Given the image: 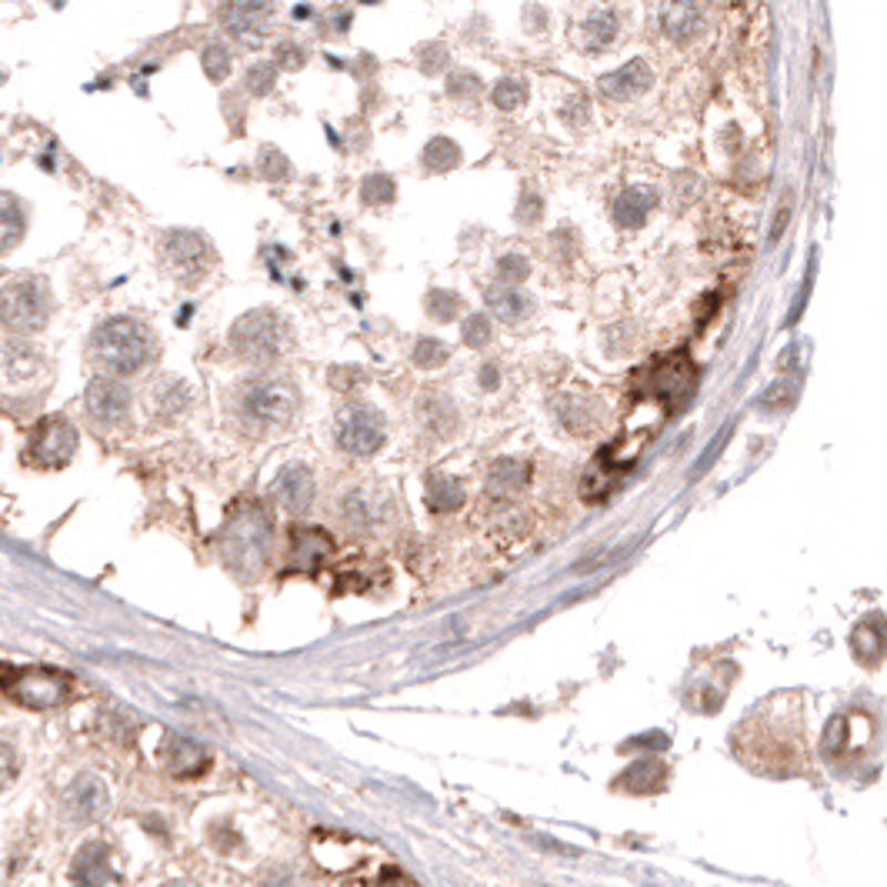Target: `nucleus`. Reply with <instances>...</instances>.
<instances>
[{"label": "nucleus", "instance_id": "1", "mask_svg": "<svg viewBox=\"0 0 887 887\" xmlns=\"http://www.w3.org/2000/svg\"><path fill=\"white\" fill-rule=\"evenodd\" d=\"M271 538H274V528H271V518L261 511V508H241L224 534H221V554L227 561L231 571L237 574H254L264 568L267 554H271Z\"/></svg>", "mask_w": 887, "mask_h": 887}, {"label": "nucleus", "instance_id": "16", "mask_svg": "<svg viewBox=\"0 0 887 887\" xmlns=\"http://www.w3.org/2000/svg\"><path fill=\"white\" fill-rule=\"evenodd\" d=\"M161 757H164V767L181 781L201 777L207 771V764H211L207 751L197 741L184 737V734H167L164 747H161Z\"/></svg>", "mask_w": 887, "mask_h": 887}, {"label": "nucleus", "instance_id": "49", "mask_svg": "<svg viewBox=\"0 0 887 887\" xmlns=\"http://www.w3.org/2000/svg\"><path fill=\"white\" fill-rule=\"evenodd\" d=\"M357 380H364V370H360V367H334V370H330V384H334L337 390H350Z\"/></svg>", "mask_w": 887, "mask_h": 887}, {"label": "nucleus", "instance_id": "41", "mask_svg": "<svg viewBox=\"0 0 887 887\" xmlns=\"http://www.w3.org/2000/svg\"><path fill=\"white\" fill-rule=\"evenodd\" d=\"M307 61H310V51H307L304 44H297V41H281V44H274V64H277L281 71H300Z\"/></svg>", "mask_w": 887, "mask_h": 887}, {"label": "nucleus", "instance_id": "45", "mask_svg": "<svg viewBox=\"0 0 887 887\" xmlns=\"http://www.w3.org/2000/svg\"><path fill=\"white\" fill-rule=\"evenodd\" d=\"M465 344L468 347H485V344H491V320L485 317V314H471L468 320H465Z\"/></svg>", "mask_w": 887, "mask_h": 887}, {"label": "nucleus", "instance_id": "4", "mask_svg": "<svg viewBox=\"0 0 887 887\" xmlns=\"http://www.w3.org/2000/svg\"><path fill=\"white\" fill-rule=\"evenodd\" d=\"M0 691H4L21 707L44 711V707H61L71 697L74 681H71V674L54 671V667H11V664H0Z\"/></svg>", "mask_w": 887, "mask_h": 887}, {"label": "nucleus", "instance_id": "31", "mask_svg": "<svg viewBox=\"0 0 887 887\" xmlns=\"http://www.w3.org/2000/svg\"><path fill=\"white\" fill-rule=\"evenodd\" d=\"M420 161H424V167L430 174H448V171H455L465 161V154H461V147L451 137H434V141H427Z\"/></svg>", "mask_w": 887, "mask_h": 887}, {"label": "nucleus", "instance_id": "10", "mask_svg": "<svg viewBox=\"0 0 887 887\" xmlns=\"http://www.w3.org/2000/svg\"><path fill=\"white\" fill-rule=\"evenodd\" d=\"M310 854L314 860L330 870V874H344V870H354L357 880H370L364 874V867L370 864V854H374V844L367 840H357L350 834H327V830H317L314 834V844H310Z\"/></svg>", "mask_w": 887, "mask_h": 887}, {"label": "nucleus", "instance_id": "29", "mask_svg": "<svg viewBox=\"0 0 887 887\" xmlns=\"http://www.w3.org/2000/svg\"><path fill=\"white\" fill-rule=\"evenodd\" d=\"M528 475L531 471L521 461H511V458L495 461L491 465V475H488V495H495V498H514L528 485Z\"/></svg>", "mask_w": 887, "mask_h": 887}, {"label": "nucleus", "instance_id": "12", "mask_svg": "<svg viewBox=\"0 0 887 887\" xmlns=\"http://www.w3.org/2000/svg\"><path fill=\"white\" fill-rule=\"evenodd\" d=\"M78 455V430L64 417H44L31 437V458L41 468H64Z\"/></svg>", "mask_w": 887, "mask_h": 887}, {"label": "nucleus", "instance_id": "7", "mask_svg": "<svg viewBox=\"0 0 887 887\" xmlns=\"http://www.w3.org/2000/svg\"><path fill=\"white\" fill-rule=\"evenodd\" d=\"M284 317L271 307H257L247 310L234 327H231V347L237 357L264 364L274 360L284 347Z\"/></svg>", "mask_w": 887, "mask_h": 887}, {"label": "nucleus", "instance_id": "51", "mask_svg": "<svg viewBox=\"0 0 887 887\" xmlns=\"http://www.w3.org/2000/svg\"><path fill=\"white\" fill-rule=\"evenodd\" d=\"M498 384H501V370L495 364H485L481 367V387L485 390H498Z\"/></svg>", "mask_w": 887, "mask_h": 887}, {"label": "nucleus", "instance_id": "52", "mask_svg": "<svg viewBox=\"0 0 887 887\" xmlns=\"http://www.w3.org/2000/svg\"><path fill=\"white\" fill-rule=\"evenodd\" d=\"M724 437H727V427H724V430H721V434L714 437V443H711V448H707V455L701 458V465H697V471H704V468H711V461L717 458V451H721V443H724Z\"/></svg>", "mask_w": 887, "mask_h": 887}, {"label": "nucleus", "instance_id": "46", "mask_svg": "<svg viewBox=\"0 0 887 887\" xmlns=\"http://www.w3.org/2000/svg\"><path fill=\"white\" fill-rule=\"evenodd\" d=\"M544 217V197H538L534 191H524V197L518 201V221L534 227Z\"/></svg>", "mask_w": 887, "mask_h": 887}, {"label": "nucleus", "instance_id": "25", "mask_svg": "<svg viewBox=\"0 0 887 887\" xmlns=\"http://www.w3.org/2000/svg\"><path fill=\"white\" fill-rule=\"evenodd\" d=\"M420 410V420L430 434L437 437H451L458 430V407L451 404V397H443V394H427L420 397L417 404Z\"/></svg>", "mask_w": 887, "mask_h": 887}, {"label": "nucleus", "instance_id": "43", "mask_svg": "<svg viewBox=\"0 0 887 887\" xmlns=\"http://www.w3.org/2000/svg\"><path fill=\"white\" fill-rule=\"evenodd\" d=\"M528 274H531V261L518 251H511L498 261V281L501 284H521V281H528Z\"/></svg>", "mask_w": 887, "mask_h": 887}, {"label": "nucleus", "instance_id": "11", "mask_svg": "<svg viewBox=\"0 0 887 887\" xmlns=\"http://www.w3.org/2000/svg\"><path fill=\"white\" fill-rule=\"evenodd\" d=\"M164 261H167V267L174 271L177 281L197 284L207 274L214 254H211V244L201 234H194V231H171L164 237Z\"/></svg>", "mask_w": 887, "mask_h": 887}, {"label": "nucleus", "instance_id": "3", "mask_svg": "<svg viewBox=\"0 0 887 887\" xmlns=\"http://www.w3.org/2000/svg\"><path fill=\"white\" fill-rule=\"evenodd\" d=\"M297 387L284 377H254L241 390V414L254 430L287 427L297 414Z\"/></svg>", "mask_w": 887, "mask_h": 887}, {"label": "nucleus", "instance_id": "21", "mask_svg": "<svg viewBox=\"0 0 887 887\" xmlns=\"http://www.w3.org/2000/svg\"><path fill=\"white\" fill-rule=\"evenodd\" d=\"M71 877H74L78 884H118V880H121V874L111 867V850H108V844H98V840H91V844H84V847L78 850Z\"/></svg>", "mask_w": 887, "mask_h": 887}, {"label": "nucleus", "instance_id": "40", "mask_svg": "<svg viewBox=\"0 0 887 887\" xmlns=\"http://www.w3.org/2000/svg\"><path fill=\"white\" fill-rule=\"evenodd\" d=\"M561 417L571 430H588L594 424V410L584 397H564L561 400Z\"/></svg>", "mask_w": 887, "mask_h": 887}, {"label": "nucleus", "instance_id": "26", "mask_svg": "<svg viewBox=\"0 0 887 887\" xmlns=\"http://www.w3.org/2000/svg\"><path fill=\"white\" fill-rule=\"evenodd\" d=\"M850 648L857 654V661L864 667H874L880 664L884 657V624H880V614H870L857 624V631L850 634Z\"/></svg>", "mask_w": 887, "mask_h": 887}, {"label": "nucleus", "instance_id": "47", "mask_svg": "<svg viewBox=\"0 0 887 887\" xmlns=\"http://www.w3.org/2000/svg\"><path fill=\"white\" fill-rule=\"evenodd\" d=\"M14 777H18V751L11 741L0 737V791H4Z\"/></svg>", "mask_w": 887, "mask_h": 887}, {"label": "nucleus", "instance_id": "27", "mask_svg": "<svg viewBox=\"0 0 887 887\" xmlns=\"http://www.w3.org/2000/svg\"><path fill=\"white\" fill-rule=\"evenodd\" d=\"M465 485L451 475H430L427 478V508L434 514H455L465 504Z\"/></svg>", "mask_w": 887, "mask_h": 887}, {"label": "nucleus", "instance_id": "24", "mask_svg": "<svg viewBox=\"0 0 887 887\" xmlns=\"http://www.w3.org/2000/svg\"><path fill=\"white\" fill-rule=\"evenodd\" d=\"M28 231V214L21 197H14L11 191H0V254L14 251L24 241Z\"/></svg>", "mask_w": 887, "mask_h": 887}, {"label": "nucleus", "instance_id": "34", "mask_svg": "<svg viewBox=\"0 0 887 887\" xmlns=\"http://www.w3.org/2000/svg\"><path fill=\"white\" fill-rule=\"evenodd\" d=\"M344 518H347V524H354V528H370L374 521H380V511L367 501L364 491L354 488V491L344 498Z\"/></svg>", "mask_w": 887, "mask_h": 887}, {"label": "nucleus", "instance_id": "23", "mask_svg": "<svg viewBox=\"0 0 887 887\" xmlns=\"http://www.w3.org/2000/svg\"><path fill=\"white\" fill-rule=\"evenodd\" d=\"M654 207H657V191L654 187H628L614 201V221L621 227H641Z\"/></svg>", "mask_w": 887, "mask_h": 887}, {"label": "nucleus", "instance_id": "36", "mask_svg": "<svg viewBox=\"0 0 887 887\" xmlns=\"http://www.w3.org/2000/svg\"><path fill=\"white\" fill-rule=\"evenodd\" d=\"M394 194H397V187H394V177H387V174H367L360 181V201L370 204V207L390 204Z\"/></svg>", "mask_w": 887, "mask_h": 887}, {"label": "nucleus", "instance_id": "48", "mask_svg": "<svg viewBox=\"0 0 887 887\" xmlns=\"http://www.w3.org/2000/svg\"><path fill=\"white\" fill-rule=\"evenodd\" d=\"M588 118H591V108H588V101H584L581 94H574V98L564 104V121H568L571 128H581Z\"/></svg>", "mask_w": 887, "mask_h": 887}, {"label": "nucleus", "instance_id": "14", "mask_svg": "<svg viewBox=\"0 0 887 887\" xmlns=\"http://www.w3.org/2000/svg\"><path fill=\"white\" fill-rule=\"evenodd\" d=\"M704 24V0H661V31L671 44L697 41Z\"/></svg>", "mask_w": 887, "mask_h": 887}, {"label": "nucleus", "instance_id": "42", "mask_svg": "<svg viewBox=\"0 0 887 887\" xmlns=\"http://www.w3.org/2000/svg\"><path fill=\"white\" fill-rule=\"evenodd\" d=\"M257 167H261V174H264L267 181H290V174H294L290 161H287L277 147H264Z\"/></svg>", "mask_w": 887, "mask_h": 887}, {"label": "nucleus", "instance_id": "30", "mask_svg": "<svg viewBox=\"0 0 887 887\" xmlns=\"http://www.w3.org/2000/svg\"><path fill=\"white\" fill-rule=\"evenodd\" d=\"M618 34H621V18H618V11H611V8L594 11V14L584 21V48H588V51H604V48H611V44L618 41Z\"/></svg>", "mask_w": 887, "mask_h": 887}, {"label": "nucleus", "instance_id": "50", "mask_svg": "<svg viewBox=\"0 0 887 887\" xmlns=\"http://www.w3.org/2000/svg\"><path fill=\"white\" fill-rule=\"evenodd\" d=\"M794 394V380H777L764 397H761V407H774V404H787Z\"/></svg>", "mask_w": 887, "mask_h": 887}, {"label": "nucleus", "instance_id": "39", "mask_svg": "<svg viewBox=\"0 0 887 887\" xmlns=\"http://www.w3.org/2000/svg\"><path fill=\"white\" fill-rule=\"evenodd\" d=\"M414 364L417 367H424V370H434V367H443L448 364V347H443L440 340H434V337H420L417 344H414Z\"/></svg>", "mask_w": 887, "mask_h": 887}, {"label": "nucleus", "instance_id": "38", "mask_svg": "<svg viewBox=\"0 0 887 887\" xmlns=\"http://www.w3.org/2000/svg\"><path fill=\"white\" fill-rule=\"evenodd\" d=\"M481 91H485V84L475 71H455L448 78V94L461 104H475L481 98Z\"/></svg>", "mask_w": 887, "mask_h": 887}, {"label": "nucleus", "instance_id": "32", "mask_svg": "<svg viewBox=\"0 0 887 887\" xmlns=\"http://www.w3.org/2000/svg\"><path fill=\"white\" fill-rule=\"evenodd\" d=\"M231 64H234V58H231V48L224 41H211L201 51V68H204L207 81H214V84H221L231 74Z\"/></svg>", "mask_w": 887, "mask_h": 887}, {"label": "nucleus", "instance_id": "8", "mask_svg": "<svg viewBox=\"0 0 887 887\" xmlns=\"http://www.w3.org/2000/svg\"><path fill=\"white\" fill-rule=\"evenodd\" d=\"M334 434H337L340 451H347L354 458H370V455H377L384 448L387 427H384V417H380L377 407L347 404L334 420Z\"/></svg>", "mask_w": 887, "mask_h": 887}, {"label": "nucleus", "instance_id": "20", "mask_svg": "<svg viewBox=\"0 0 887 887\" xmlns=\"http://www.w3.org/2000/svg\"><path fill=\"white\" fill-rule=\"evenodd\" d=\"M274 498L284 511L304 514L314 504V475L304 465H287L274 481Z\"/></svg>", "mask_w": 887, "mask_h": 887}, {"label": "nucleus", "instance_id": "28", "mask_svg": "<svg viewBox=\"0 0 887 887\" xmlns=\"http://www.w3.org/2000/svg\"><path fill=\"white\" fill-rule=\"evenodd\" d=\"M488 304H491V310L501 317V320H508V324H518V320H524L528 314H531V297L528 294H521L518 290V284H495V287H488Z\"/></svg>", "mask_w": 887, "mask_h": 887}, {"label": "nucleus", "instance_id": "37", "mask_svg": "<svg viewBox=\"0 0 887 887\" xmlns=\"http://www.w3.org/2000/svg\"><path fill=\"white\" fill-rule=\"evenodd\" d=\"M427 314L437 320V324H448L461 314V297L455 290H430L427 294Z\"/></svg>", "mask_w": 887, "mask_h": 887}, {"label": "nucleus", "instance_id": "6", "mask_svg": "<svg viewBox=\"0 0 887 887\" xmlns=\"http://www.w3.org/2000/svg\"><path fill=\"white\" fill-rule=\"evenodd\" d=\"M51 317V290L41 277H18L0 287V324L18 330V334H34L48 324Z\"/></svg>", "mask_w": 887, "mask_h": 887}, {"label": "nucleus", "instance_id": "15", "mask_svg": "<svg viewBox=\"0 0 887 887\" xmlns=\"http://www.w3.org/2000/svg\"><path fill=\"white\" fill-rule=\"evenodd\" d=\"M84 404H88V414L94 420L118 424L131 410V390L121 380H114V377H98V380H91V387L84 394Z\"/></svg>", "mask_w": 887, "mask_h": 887}, {"label": "nucleus", "instance_id": "22", "mask_svg": "<svg viewBox=\"0 0 887 887\" xmlns=\"http://www.w3.org/2000/svg\"><path fill=\"white\" fill-rule=\"evenodd\" d=\"M667 764L661 757H641L634 761L621 777H618V787L621 791H631V794H651V791H661L667 784Z\"/></svg>", "mask_w": 887, "mask_h": 887}, {"label": "nucleus", "instance_id": "44", "mask_svg": "<svg viewBox=\"0 0 887 887\" xmlns=\"http://www.w3.org/2000/svg\"><path fill=\"white\" fill-rule=\"evenodd\" d=\"M417 64H420V71H424L427 78H434L437 71L448 68V48H443V44H424V48L417 51Z\"/></svg>", "mask_w": 887, "mask_h": 887}, {"label": "nucleus", "instance_id": "18", "mask_svg": "<svg viewBox=\"0 0 887 887\" xmlns=\"http://www.w3.org/2000/svg\"><path fill=\"white\" fill-rule=\"evenodd\" d=\"M651 81H654L651 64L641 61V58H634L624 68H618V71H611V74L601 78V94L611 98V101H634V98H641L651 88Z\"/></svg>", "mask_w": 887, "mask_h": 887}, {"label": "nucleus", "instance_id": "5", "mask_svg": "<svg viewBox=\"0 0 887 887\" xmlns=\"http://www.w3.org/2000/svg\"><path fill=\"white\" fill-rule=\"evenodd\" d=\"M694 380H697L694 360L684 350H674V354H661L657 360L641 367L634 374V390L638 394H651V397L664 400L674 410L677 404H684L691 397Z\"/></svg>", "mask_w": 887, "mask_h": 887}, {"label": "nucleus", "instance_id": "33", "mask_svg": "<svg viewBox=\"0 0 887 887\" xmlns=\"http://www.w3.org/2000/svg\"><path fill=\"white\" fill-rule=\"evenodd\" d=\"M491 101H495V108H501V111H518V108H524V101H528V81H524V78H501V81L495 84V91H491Z\"/></svg>", "mask_w": 887, "mask_h": 887}, {"label": "nucleus", "instance_id": "13", "mask_svg": "<svg viewBox=\"0 0 887 887\" xmlns=\"http://www.w3.org/2000/svg\"><path fill=\"white\" fill-rule=\"evenodd\" d=\"M221 24L231 38L254 44L264 34H271L274 24V0H224L221 4Z\"/></svg>", "mask_w": 887, "mask_h": 887}, {"label": "nucleus", "instance_id": "2", "mask_svg": "<svg viewBox=\"0 0 887 887\" xmlns=\"http://www.w3.org/2000/svg\"><path fill=\"white\" fill-rule=\"evenodd\" d=\"M91 354L111 374H137L151 360V337L137 320L111 317L94 330Z\"/></svg>", "mask_w": 887, "mask_h": 887}, {"label": "nucleus", "instance_id": "9", "mask_svg": "<svg viewBox=\"0 0 887 887\" xmlns=\"http://www.w3.org/2000/svg\"><path fill=\"white\" fill-rule=\"evenodd\" d=\"M877 741V721L854 707V711H844V714H834L827 731H824V741H820V757L827 761H850V757H860L870 744Z\"/></svg>", "mask_w": 887, "mask_h": 887}, {"label": "nucleus", "instance_id": "35", "mask_svg": "<svg viewBox=\"0 0 887 887\" xmlns=\"http://www.w3.org/2000/svg\"><path fill=\"white\" fill-rule=\"evenodd\" d=\"M274 84H277V64L261 61V64H251L244 71V91L254 98H267L274 91Z\"/></svg>", "mask_w": 887, "mask_h": 887}, {"label": "nucleus", "instance_id": "53", "mask_svg": "<svg viewBox=\"0 0 887 887\" xmlns=\"http://www.w3.org/2000/svg\"><path fill=\"white\" fill-rule=\"evenodd\" d=\"M787 217H791V207H781V211H777V224H774V234H771L774 241L781 237V227H787Z\"/></svg>", "mask_w": 887, "mask_h": 887}, {"label": "nucleus", "instance_id": "19", "mask_svg": "<svg viewBox=\"0 0 887 887\" xmlns=\"http://www.w3.org/2000/svg\"><path fill=\"white\" fill-rule=\"evenodd\" d=\"M111 807L108 787L98 777H78L68 791V814L78 824H94L104 817V810Z\"/></svg>", "mask_w": 887, "mask_h": 887}, {"label": "nucleus", "instance_id": "17", "mask_svg": "<svg viewBox=\"0 0 887 887\" xmlns=\"http://www.w3.org/2000/svg\"><path fill=\"white\" fill-rule=\"evenodd\" d=\"M330 551H334V538L324 528H294L290 571H320Z\"/></svg>", "mask_w": 887, "mask_h": 887}]
</instances>
